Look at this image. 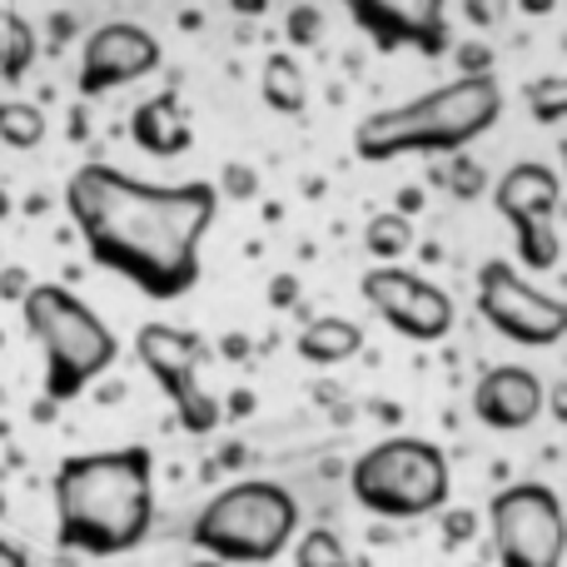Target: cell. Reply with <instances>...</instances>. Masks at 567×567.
Returning <instances> with one entry per match:
<instances>
[{
  "label": "cell",
  "mask_w": 567,
  "mask_h": 567,
  "mask_svg": "<svg viewBox=\"0 0 567 567\" xmlns=\"http://www.w3.org/2000/svg\"><path fill=\"white\" fill-rule=\"evenodd\" d=\"M30 284H35V279H30L25 269H0V299L20 303V299H25V289H30Z\"/></svg>",
  "instance_id": "cell-24"
},
{
  "label": "cell",
  "mask_w": 567,
  "mask_h": 567,
  "mask_svg": "<svg viewBox=\"0 0 567 567\" xmlns=\"http://www.w3.org/2000/svg\"><path fill=\"white\" fill-rule=\"evenodd\" d=\"M543 409H548V389L523 363H498V369H488L473 383V413H478L483 429L518 433L528 423H538Z\"/></svg>",
  "instance_id": "cell-14"
},
{
  "label": "cell",
  "mask_w": 567,
  "mask_h": 567,
  "mask_svg": "<svg viewBox=\"0 0 567 567\" xmlns=\"http://www.w3.org/2000/svg\"><path fill=\"white\" fill-rule=\"evenodd\" d=\"M339 6L383 55L403 45H413L419 55L449 50V0H339Z\"/></svg>",
  "instance_id": "cell-13"
},
{
  "label": "cell",
  "mask_w": 567,
  "mask_h": 567,
  "mask_svg": "<svg viewBox=\"0 0 567 567\" xmlns=\"http://www.w3.org/2000/svg\"><path fill=\"white\" fill-rule=\"evenodd\" d=\"M90 259L150 299H179L199 284V245L219 219V189L205 179L150 185L115 165H80L65 185Z\"/></svg>",
  "instance_id": "cell-1"
},
{
  "label": "cell",
  "mask_w": 567,
  "mask_h": 567,
  "mask_svg": "<svg viewBox=\"0 0 567 567\" xmlns=\"http://www.w3.org/2000/svg\"><path fill=\"white\" fill-rule=\"evenodd\" d=\"M363 245H369V255L379 259V265H399V259L413 249L409 215H399V209H389V215H373L369 229H363Z\"/></svg>",
  "instance_id": "cell-18"
},
{
  "label": "cell",
  "mask_w": 567,
  "mask_h": 567,
  "mask_svg": "<svg viewBox=\"0 0 567 567\" xmlns=\"http://www.w3.org/2000/svg\"><path fill=\"white\" fill-rule=\"evenodd\" d=\"M293 558H299L303 567H319V563H349V548H343L333 533L323 528H309L299 543H293Z\"/></svg>",
  "instance_id": "cell-22"
},
{
  "label": "cell",
  "mask_w": 567,
  "mask_h": 567,
  "mask_svg": "<svg viewBox=\"0 0 567 567\" xmlns=\"http://www.w3.org/2000/svg\"><path fill=\"white\" fill-rule=\"evenodd\" d=\"M130 135H135V145L145 150V155H155V159L185 155L189 140H195V130H189V115H185V100H179L175 90H159V95H150L145 105L130 115Z\"/></svg>",
  "instance_id": "cell-15"
},
{
  "label": "cell",
  "mask_w": 567,
  "mask_h": 567,
  "mask_svg": "<svg viewBox=\"0 0 567 567\" xmlns=\"http://www.w3.org/2000/svg\"><path fill=\"white\" fill-rule=\"evenodd\" d=\"M449 189H453V199H478L483 189H488V169H483L478 159H468V155H463V150H453Z\"/></svg>",
  "instance_id": "cell-23"
},
{
  "label": "cell",
  "mask_w": 567,
  "mask_h": 567,
  "mask_svg": "<svg viewBox=\"0 0 567 567\" xmlns=\"http://www.w3.org/2000/svg\"><path fill=\"white\" fill-rule=\"evenodd\" d=\"M493 548L508 567H558L567 553V513L548 483H508L488 503Z\"/></svg>",
  "instance_id": "cell-8"
},
{
  "label": "cell",
  "mask_w": 567,
  "mask_h": 567,
  "mask_svg": "<svg viewBox=\"0 0 567 567\" xmlns=\"http://www.w3.org/2000/svg\"><path fill=\"white\" fill-rule=\"evenodd\" d=\"M289 35H293V40L319 35V20H313V10H309V6H299V10L289 16Z\"/></svg>",
  "instance_id": "cell-25"
},
{
  "label": "cell",
  "mask_w": 567,
  "mask_h": 567,
  "mask_svg": "<svg viewBox=\"0 0 567 567\" xmlns=\"http://www.w3.org/2000/svg\"><path fill=\"white\" fill-rule=\"evenodd\" d=\"M359 289H363V299L383 313V323L413 343H443L453 333V319H458L453 299L439 284L423 275H409V269H399V265L369 269V275L359 279Z\"/></svg>",
  "instance_id": "cell-11"
},
{
  "label": "cell",
  "mask_w": 567,
  "mask_h": 567,
  "mask_svg": "<svg viewBox=\"0 0 567 567\" xmlns=\"http://www.w3.org/2000/svg\"><path fill=\"white\" fill-rule=\"evenodd\" d=\"M503 120V90L493 70H458L449 85L419 100L373 110L353 130V155L383 165L399 155H453Z\"/></svg>",
  "instance_id": "cell-3"
},
{
  "label": "cell",
  "mask_w": 567,
  "mask_h": 567,
  "mask_svg": "<svg viewBox=\"0 0 567 567\" xmlns=\"http://www.w3.org/2000/svg\"><path fill=\"white\" fill-rule=\"evenodd\" d=\"M548 403H553V419L567 423V383H558V389H548Z\"/></svg>",
  "instance_id": "cell-28"
},
{
  "label": "cell",
  "mask_w": 567,
  "mask_h": 567,
  "mask_svg": "<svg viewBox=\"0 0 567 567\" xmlns=\"http://www.w3.org/2000/svg\"><path fill=\"white\" fill-rule=\"evenodd\" d=\"M0 219H10V195L0 189Z\"/></svg>",
  "instance_id": "cell-31"
},
{
  "label": "cell",
  "mask_w": 567,
  "mask_h": 567,
  "mask_svg": "<svg viewBox=\"0 0 567 567\" xmlns=\"http://www.w3.org/2000/svg\"><path fill=\"white\" fill-rule=\"evenodd\" d=\"M30 339L45 353V399L70 403L120 359L115 333L105 329L95 309L85 299L65 289V284H30L20 299Z\"/></svg>",
  "instance_id": "cell-4"
},
{
  "label": "cell",
  "mask_w": 567,
  "mask_h": 567,
  "mask_svg": "<svg viewBox=\"0 0 567 567\" xmlns=\"http://www.w3.org/2000/svg\"><path fill=\"white\" fill-rule=\"evenodd\" d=\"M259 95H265L269 110H279V115H303V105H309V85H303V70L293 55H269L265 60V75H259Z\"/></svg>",
  "instance_id": "cell-17"
},
{
  "label": "cell",
  "mask_w": 567,
  "mask_h": 567,
  "mask_svg": "<svg viewBox=\"0 0 567 567\" xmlns=\"http://www.w3.org/2000/svg\"><path fill=\"white\" fill-rule=\"evenodd\" d=\"M0 343H6V339H0Z\"/></svg>",
  "instance_id": "cell-33"
},
{
  "label": "cell",
  "mask_w": 567,
  "mask_h": 567,
  "mask_svg": "<svg viewBox=\"0 0 567 567\" xmlns=\"http://www.w3.org/2000/svg\"><path fill=\"white\" fill-rule=\"evenodd\" d=\"M353 503L373 518H429L449 503V458L439 443L399 433L359 453L349 473Z\"/></svg>",
  "instance_id": "cell-6"
},
{
  "label": "cell",
  "mask_w": 567,
  "mask_h": 567,
  "mask_svg": "<svg viewBox=\"0 0 567 567\" xmlns=\"http://www.w3.org/2000/svg\"><path fill=\"white\" fill-rule=\"evenodd\" d=\"M558 155H563V165H567V140H563V145H558Z\"/></svg>",
  "instance_id": "cell-32"
},
{
  "label": "cell",
  "mask_w": 567,
  "mask_h": 567,
  "mask_svg": "<svg viewBox=\"0 0 567 567\" xmlns=\"http://www.w3.org/2000/svg\"><path fill=\"white\" fill-rule=\"evenodd\" d=\"M293 528H299V503H293L289 488L269 478H245L229 483L225 493L199 508L195 538L199 553L225 563H275L284 548L293 543Z\"/></svg>",
  "instance_id": "cell-5"
},
{
  "label": "cell",
  "mask_w": 567,
  "mask_h": 567,
  "mask_svg": "<svg viewBox=\"0 0 567 567\" xmlns=\"http://www.w3.org/2000/svg\"><path fill=\"white\" fill-rule=\"evenodd\" d=\"M55 538L65 553L120 558L140 548L155 523V453L130 443L80 453L55 468Z\"/></svg>",
  "instance_id": "cell-2"
},
{
  "label": "cell",
  "mask_w": 567,
  "mask_h": 567,
  "mask_svg": "<svg viewBox=\"0 0 567 567\" xmlns=\"http://www.w3.org/2000/svg\"><path fill=\"white\" fill-rule=\"evenodd\" d=\"M558 199H563V179L538 159H518L493 185V209L518 235V259L533 275L558 265Z\"/></svg>",
  "instance_id": "cell-10"
},
{
  "label": "cell",
  "mask_w": 567,
  "mask_h": 567,
  "mask_svg": "<svg viewBox=\"0 0 567 567\" xmlns=\"http://www.w3.org/2000/svg\"><path fill=\"white\" fill-rule=\"evenodd\" d=\"M518 6H523V10H528V16H548V10H553V6H558V0H518Z\"/></svg>",
  "instance_id": "cell-30"
},
{
  "label": "cell",
  "mask_w": 567,
  "mask_h": 567,
  "mask_svg": "<svg viewBox=\"0 0 567 567\" xmlns=\"http://www.w3.org/2000/svg\"><path fill=\"white\" fill-rule=\"evenodd\" d=\"M159 60H165V50H159V40L150 35L145 25H135V20H110V25H100L95 35L85 40V50H80L75 90L85 100H100L120 85H135V80L155 75Z\"/></svg>",
  "instance_id": "cell-12"
},
{
  "label": "cell",
  "mask_w": 567,
  "mask_h": 567,
  "mask_svg": "<svg viewBox=\"0 0 567 567\" xmlns=\"http://www.w3.org/2000/svg\"><path fill=\"white\" fill-rule=\"evenodd\" d=\"M293 349H299L303 363H319V369H333V363L353 359V353L363 349V329L353 319H313L299 329V339H293Z\"/></svg>",
  "instance_id": "cell-16"
},
{
  "label": "cell",
  "mask_w": 567,
  "mask_h": 567,
  "mask_svg": "<svg viewBox=\"0 0 567 567\" xmlns=\"http://www.w3.org/2000/svg\"><path fill=\"white\" fill-rule=\"evenodd\" d=\"M523 100H528V115L538 120V125H558V120H567V75L528 80Z\"/></svg>",
  "instance_id": "cell-20"
},
{
  "label": "cell",
  "mask_w": 567,
  "mask_h": 567,
  "mask_svg": "<svg viewBox=\"0 0 567 567\" xmlns=\"http://www.w3.org/2000/svg\"><path fill=\"white\" fill-rule=\"evenodd\" d=\"M25 563H30V553L20 548V543L0 538V567H25Z\"/></svg>",
  "instance_id": "cell-26"
},
{
  "label": "cell",
  "mask_w": 567,
  "mask_h": 567,
  "mask_svg": "<svg viewBox=\"0 0 567 567\" xmlns=\"http://www.w3.org/2000/svg\"><path fill=\"white\" fill-rule=\"evenodd\" d=\"M478 319L508 343L553 349L567 333V299L533 289L508 259H488L478 269Z\"/></svg>",
  "instance_id": "cell-9"
},
{
  "label": "cell",
  "mask_w": 567,
  "mask_h": 567,
  "mask_svg": "<svg viewBox=\"0 0 567 567\" xmlns=\"http://www.w3.org/2000/svg\"><path fill=\"white\" fill-rule=\"evenodd\" d=\"M229 6H235L239 16H265V10L275 6V0H229Z\"/></svg>",
  "instance_id": "cell-29"
},
{
  "label": "cell",
  "mask_w": 567,
  "mask_h": 567,
  "mask_svg": "<svg viewBox=\"0 0 567 567\" xmlns=\"http://www.w3.org/2000/svg\"><path fill=\"white\" fill-rule=\"evenodd\" d=\"M45 140V115L30 100H0V145L35 150Z\"/></svg>",
  "instance_id": "cell-19"
},
{
  "label": "cell",
  "mask_w": 567,
  "mask_h": 567,
  "mask_svg": "<svg viewBox=\"0 0 567 567\" xmlns=\"http://www.w3.org/2000/svg\"><path fill=\"white\" fill-rule=\"evenodd\" d=\"M458 60H463V70H493V65H488V55H483V45H463V50H458Z\"/></svg>",
  "instance_id": "cell-27"
},
{
  "label": "cell",
  "mask_w": 567,
  "mask_h": 567,
  "mask_svg": "<svg viewBox=\"0 0 567 567\" xmlns=\"http://www.w3.org/2000/svg\"><path fill=\"white\" fill-rule=\"evenodd\" d=\"M0 25H6V45H0V75L20 80V75H25V65L35 60V35H30V25L20 16H6Z\"/></svg>",
  "instance_id": "cell-21"
},
{
  "label": "cell",
  "mask_w": 567,
  "mask_h": 567,
  "mask_svg": "<svg viewBox=\"0 0 567 567\" xmlns=\"http://www.w3.org/2000/svg\"><path fill=\"white\" fill-rule=\"evenodd\" d=\"M135 353L150 379L165 389V399L175 403L179 429L195 433V439L219 429L225 409H219V399L205 389V379H199V373H205V353H209L199 333L175 329V323H140Z\"/></svg>",
  "instance_id": "cell-7"
}]
</instances>
